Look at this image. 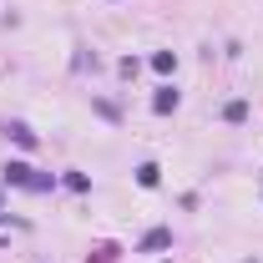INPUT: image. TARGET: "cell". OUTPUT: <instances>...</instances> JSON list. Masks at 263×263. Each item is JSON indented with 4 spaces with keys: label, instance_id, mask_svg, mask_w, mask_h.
Returning <instances> with one entry per match:
<instances>
[{
    "label": "cell",
    "instance_id": "3",
    "mask_svg": "<svg viewBox=\"0 0 263 263\" xmlns=\"http://www.w3.org/2000/svg\"><path fill=\"white\" fill-rule=\"evenodd\" d=\"M137 182H142V187H157V167L142 162V167H137Z\"/></svg>",
    "mask_w": 263,
    "mask_h": 263
},
{
    "label": "cell",
    "instance_id": "1",
    "mask_svg": "<svg viewBox=\"0 0 263 263\" xmlns=\"http://www.w3.org/2000/svg\"><path fill=\"white\" fill-rule=\"evenodd\" d=\"M5 182H21V187H31V167L10 162V167H5Z\"/></svg>",
    "mask_w": 263,
    "mask_h": 263
},
{
    "label": "cell",
    "instance_id": "4",
    "mask_svg": "<svg viewBox=\"0 0 263 263\" xmlns=\"http://www.w3.org/2000/svg\"><path fill=\"white\" fill-rule=\"evenodd\" d=\"M10 137H15L21 147H35V132H31V127H10Z\"/></svg>",
    "mask_w": 263,
    "mask_h": 263
},
{
    "label": "cell",
    "instance_id": "2",
    "mask_svg": "<svg viewBox=\"0 0 263 263\" xmlns=\"http://www.w3.org/2000/svg\"><path fill=\"white\" fill-rule=\"evenodd\" d=\"M152 106H157V111H172V106H177V91H172V86H162V91L152 97Z\"/></svg>",
    "mask_w": 263,
    "mask_h": 263
},
{
    "label": "cell",
    "instance_id": "5",
    "mask_svg": "<svg viewBox=\"0 0 263 263\" xmlns=\"http://www.w3.org/2000/svg\"><path fill=\"white\" fill-rule=\"evenodd\" d=\"M223 117H228V122H243V117H248V106H243V101H228V111H223Z\"/></svg>",
    "mask_w": 263,
    "mask_h": 263
}]
</instances>
